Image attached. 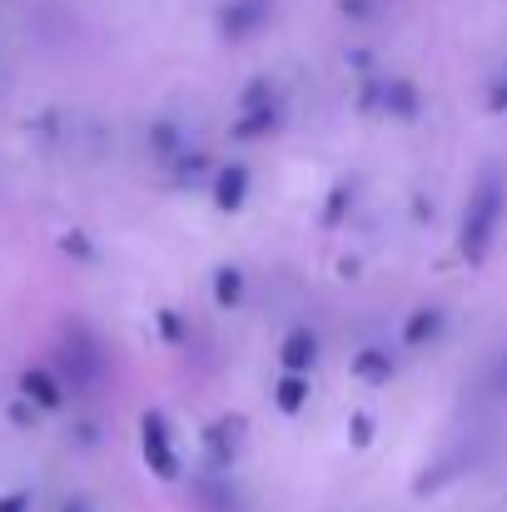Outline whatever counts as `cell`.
I'll return each mask as SVG.
<instances>
[{
	"mask_svg": "<svg viewBox=\"0 0 507 512\" xmlns=\"http://www.w3.org/2000/svg\"><path fill=\"white\" fill-rule=\"evenodd\" d=\"M314 358H319V343L309 329H289V339L279 348V363H284V373L289 378H304L309 368H314Z\"/></svg>",
	"mask_w": 507,
	"mask_h": 512,
	"instance_id": "obj_2",
	"label": "cell"
},
{
	"mask_svg": "<svg viewBox=\"0 0 507 512\" xmlns=\"http://www.w3.org/2000/svg\"><path fill=\"white\" fill-rule=\"evenodd\" d=\"M363 373H368V378H383V358H373V353H363Z\"/></svg>",
	"mask_w": 507,
	"mask_h": 512,
	"instance_id": "obj_6",
	"label": "cell"
},
{
	"mask_svg": "<svg viewBox=\"0 0 507 512\" xmlns=\"http://www.w3.org/2000/svg\"><path fill=\"white\" fill-rule=\"evenodd\" d=\"M279 403H284V408H289V413H294V408H299V403H304V383H299V378H289V383H284V388H279Z\"/></svg>",
	"mask_w": 507,
	"mask_h": 512,
	"instance_id": "obj_4",
	"label": "cell"
},
{
	"mask_svg": "<svg viewBox=\"0 0 507 512\" xmlns=\"http://www.w3.org/2000/svg\"><path fill=\"white\" fill-rule=\"evenodd\" d=\"M140 433H145V463H150L160 478H179V458H174V448H169L165 418H160V413H150Z\"/></svg>",
	"mask_w": 507,
	"mask_h": 512,
	"instance_id": "obj_1",
	"label": "cell"
},
{
	"mask_svg": "<svg viewBox=\"0 0 507 512\" xmlns=\"http://www.w3.org/2000/svg\"><path fill=\"white\" fill-rule=\"evenodd\" d=\"M244 184H249V174H244V165H229V170L219 174V189H214L219 209H239V199H244Z\"/></svg>",
	"mask_w": 507,
	"mask_h": 512,
	"instance_id": "obj_3",
	"label": "cell"
},
{
	"mask_svg": "<svg viewBox=\"0 0 507 512\" xmlns=\"http://www.w3.org/2000/svg\"><path fill=\"white\" fill-rule=\"evenodd\" d=\"M219 299H224V304L239 299V274H219Z\"/></svg>",
	"mask_w": 507,
	"mask_h": 512,
	"instance_id": "obj_5",
	"label": "cell"
}]
</instances>
